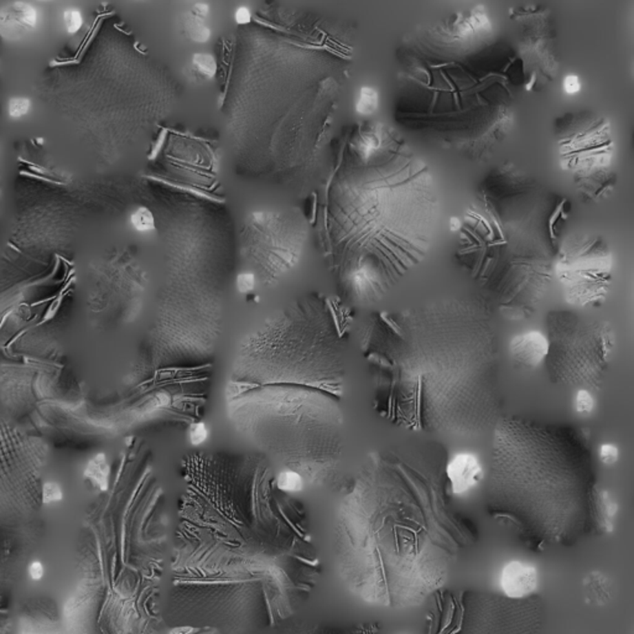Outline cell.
Wrapping results in <instances>:
<instances>
[{"mask_svg": "<svg viewBox=\"0 0 634 634\" xmlns=\"http://www.w3.org/2000/svg\"><path fill=\"white\" fill-rule=\"evenodd\" d=\"M485 500L491 517L536 547L612 531L617 513L587 432L519 415H502L493 427Z\"/></svg>", "mask_w": 634, "mask_h": 634, "instance_id": "cell-5", "label": "cell"}, {"mask_svg": "<svg viewBox=\"0 0 634 634\" xmlns=\"http://www.w3.org/2000/svg\"><path fill=\"white\" fill-rule=\"evenodd\" d=\"M449 458L443 443L409 438L370 452L347 487L336 522L341 569L364 601L419 606L476 542L474 523L451 505Z\"/></svg>", "mask_w": 634, "mask_h": 634, "instance_id": "cell-2", "label": "cell"}, {"mask_svg": "<svg viewBox=\"0 0 634 634\" xmlns=\"http://www.w3.org/2000/svg\"><path fill=\"white\" fill-rule=\"evenodd\" d=\"M29 108H30V102L28 99H12L9 105V113L12 117H21L28 113Z\"/></svg>", "mask_w": 634, "mask_h": 634, "instance_id": "cell-23", "label": "cell"}, {"mask_svg": "<svg viewBox=\"0 0 634 634\" xmlns=\"http://www.w3.org/2000/svg\"><path fill=\"white\" fill-rule=\"evenodd\" d=\"M193 66L198 70V72L207 78H212L217 71L215 59L209 54H196L193 56Z\"/></svg>", "mask_w": 634, "mask_h": 634, "instance_id": "cell-19", "label": "cell"}, {"mask_svg": "<svg viewBox=\"0 0 634 634\" xmlns=\"http://www.w3.org/2000/svg\"><path fill=\"white\" fill-rule=\"evenodd\" d=\"M43 564L40 561H34L29 567V575L32 580L35 581H39V580L43 579Z\"/></svg>", "mask_w": 634, "mask_h": 634, "instance_id": "cell-28", "label": "cell"}, {"mask_svg": "<svg viewBox=\"0 0 634 634\" xmlns=\"http://www.w3.org/2000/svg\"><path fill=\"white\" fill-rule=\"evenodd\" d=\"M570 212L567 198L513 164L482 182L458 229L455 255L507 320H528L548 294Z\"/></svg>", "mask_w": 634, "mask_h": 634, "instance_id": "cell-6", "label": "cell"}, {"mask_svg": "<svg viewBox=\"0 0 634 634\" xmlns=\"http://www.w3.org/2000/svg\"><path fill=\"white\" fill-rule=\"evenodd\" d=\"M584 590L589 602L604 606L612 598L613 586L611 580L602 573H591L584 580Z\"/></svg>", "mask_w": 634, "mask_h": 634, "instance_id": "cell-15", "label": "cell"}, {"mask_svg": "<svg viewBox=\"0 0 634 634\" xmlns=\"http://www.w3.org/2000/svg\"><path fill=\"white\" fill-rule=\"evenodd\" d=\"M373 409L419 434L472 438L502 416L498 339L480 297L443 296L370 315L361 333Z\"/></svg>", "mask_w": 634, "mask_h": 634, "instance_id": "cell-3", "label": "cell"}, {"mask_svg": "<svg viewBox=\"0 0 634 634\" xmlns=\"http://www.w3.org/2000/svg\"><path fill=\"white\" fill-rule=\"evenodd\" d=\"M193 12H195L198 17H200V18H202V17H204V15L209 12V6H206V4H198V6H195Z\"/></svg>", "mask_w": 634, "mask_h": 634, "instance_id": "cell-30", "label": "cell"}, {"mask_svg": "<svg viewBox=\"0 0 634 634\" xmlns=\"http://www.w3.org/2000/svg\"><path fill=\"white\" fill-rule=\"evenodd\" d=\"M482 6L419 24L398 50L395 118L414 134L472 160L492 154L529 91L518 46L491 35Z\"/></svg>", "mask_w": 634, "mask_h": 634, "instance_id": "cell-4", "label": "cell"}, {"mask_svg": "<svg viewBox=\"0 0 634 634\" xmlns=\"http://www.w3.org/2000/svg\"><path fill=\"white\" fill-rule=\"evenodd\" d=\"M538 586L536 567L523 561H511L503 567L500 587L505 598L523 600L534 595Z\"/></svg>", "mask_w": 634, "mask_h": 634, "instance_id": "cell-13", "label": "cell"}, {"mask_svg": "<svg viewBox=\"0 0 634 634\" xmlns=\"http://www.w3.org/2000/svg\"><path fill=\"white\" fill-rule=\"evenodd\" d=\"M554 134L560 167L584 200L609 198L617 182L610 120L595 112H569L556 118Z\"/></svg>", "mask_w": 634, "mask_h": 634, "instance_id": "cell-9", "label": "cell"}, {"mask_svg": "<svg viewBox=\"0 0 634 634\" xmlns=\"http://www.w3.org/2000/svg\"><path fill=\"white\" fill-rule=\"evenodd\" d=\"M235 20L238 24H246L251 21V12L246 8H240L235 12Z\"/></svg>", "mask_w": 634, "mask_h": 634, "instance_id": "cell-29", "label": "cell"}, {"mask_svg": "<svg viewBox=\"0 0 634 634\" xmlns=\"http://www.w3.org/2000/svg\"><path fill=\"white\" fill-rule=\"evenodd\" d=\"M304 483H305V480L302 478V474H297L295 471L284 468V471L282 469L279 474H277V485L279 489H282L283 492L289 493V494L300 492Z\"/></svg>", "mask_w": 634, "mask_h": 634, "instance_id": "cell-16", "label": "cell"}, {"mask_svg": "<svg viewBox=\"0 0 634 634\" xmlns=\"http://www.w3.org/2000/svg\"><path fill=\"white\" fill-rule=\"evenodd\" d=\"M429 634H542L544 604L536 593L523 600L480 590L446 593Z\"/></svg>", "mask_w": 634, "mask_h": 634, "instance_id": "cell-10", "label": "cell"}, {"mask_svg": "<svg viewBox=\"0 0 634 634\" xmlns=\"http://www.w3.org/2000/svg\"><path fill=\"white\" fill-rule=\"evenodd\" d=\"M613 255L601 237L571 235L561 240L554 262V277L564 297L576 308L602 305L612 283Z\"/></svg>", "mask_w": 634, "mask_h": 634, "instance_id": "cell-11", "label": "cell"}, {"mask_svg": "<svg viewBox=\"0 0 634 634\" xmlns=\"http://www.w3.org/2000/svg\"><path fill=\"white\" fill-rule=\"evenodd\" d=\"M65 21L67 25L68 31L76 32L82 25V17L77 10H67L65 14Z\"/></svg>", "mask_w": 634, "mask_h": 634, "instance_id": "cell-26", "label": "cell"}, {"mask_svg": "<svg viewBox=\"0 0 634 634\" xmlns=\"http://www.w3.org/2000/svg\"><path fill=\"white\" fill-rule=\"evenodd\" d=\"M237 285L240 293H249L254 289L255 285V275L253 273H243L238 275Z\"/></svg>", "mask_w": 634, "mask_h": 634, "instance_id": "cell-25", "label": "cell"}, {"mask_svg": "<svg viewBox=\"0 0 634 634\" xmlns=\"http://www.w3.org/2000/svg\"><path fill=\"white\" fill-rule=\"evenodd\" d=\"M131 222L133 226L142 232L151 231L154 228V217L147 209H139L136 211L134 215H131Z\"/></svg>", "mask_w": 634, "mask_h": 634, "instance_id": "cell-20", "label": "cell"}, {"mask_svg": "<svg viewBox=\"0 0 634 634\" xmlns=\"http://www.w3.org/2000/svg\"><path fill=\"white\" fill-rule=\"evenodd\" d=\"M446 480L449 483L450 492L462 494L477 486L483 477V471L480 461L476 456L468 452H462L447 461L446 465Z\"/></svg>", "mask_w": 634, "mask_h": 634, "instance_id": "cell-14", "label": "cell"}, {"mask_svg": "<svg viewBox=\"0 0 634 634\" xmlns=\"http://www.w3.org/2000/svg\"><path fill=\"white\" fill-rule=\"evenodd\" d=\"M548 355V339L540 331H527L514 336L509 342V356L519 367L538 368Z\"/></svg>", "mask_w": 634, "mask_h": 634, "instance_id": "cell-12", "label": "cell"}, {"mask_svg": "<svg viewBox=\"0 0 634 634\" xmlns=\"http://www.w3.org/2000/svg\"><path fill=\"white\" fill-rule=\"evenodd\" d=\"M191 431H190V436H191V441L193 445H200V443H204L207 437V429H206V425L204 424V421H200V423H196V424L192 425Z\"/></svg>", "mask_w": 634, "mask_h": 634, "instance_id": "cell-24", "label": "cell"}, {"mask_svg": "<svg viewBox=\"0 0 634 634\" xmlns=\"http://www.w3.org/2000/svg\"><path fill=\"white\" fill-rule=\"evenodd\" d=\"M222 325L221 299L210 289L173 286L162 295L140 361L147 421L190 427L200 423Z\"/></svg>", "mask_w": 634, "mask_h": 634, "instance_id": "cell-7", "label": "cell"}, {"mask_svg": "<svg viewBox=\"0 0 634 634\" xmlns=\"http://www.w3.org/2000/svg\"><path fill=\"white\" fill-rule=\"evenodd\" d=\"M357 112L362 116H370L377 111L378 108V93L373 88L364 87L359 92L358 97Z\"/></svg>", "mask_w": 634, "mask_h": 634, "instance_id": "cell-17", "label": "cell"}, {"mask_svg": "<svg viewBox=\"0 0 634 634\" xmlns=\"http://www.w3.org/2000/svg\"><path fill=\"white\" fill-rule=\"evenodd\" d=\"M573 405H575V412L581 415V416H589L593 413L596 408V401L593 398L592 392L585 390V389H579L575 393L573 398Z\"/></svg>", "mask_w": 634, "mask_h": 634, "instance_id": "cell-18", "label": "cell"}, {"mask_svg": "<svg viewBox=\"0 0 634 634\" xmlns=\"http://www.w3.org/2000/svg\"><path fill=\"white\" fill-rule=\"evenodd\" d=\"M545 336L544 363L551 383L589 392L604 384L616 347V331L610 322L586 319L571 310H551Z\"/></svg>", "mask_w": 634, "mask_h": 634, "instance_id": "cell-8", "label": "cell"}, {"mask_svg": "<svg viewBox=\"0 0 634 634\" xmlns=\"http://www.w3.org/2000/svg\"><path fill=\"white\" fill-rule=\"evenodd\" d=\"M352 322L351 308L337 297L304 296L252 327L228 370L229 423L255 451L310 485L339 477Z\"/></svg>", "mask_w": 634, "mask_h": 634, "instance_id": "cell-1", "label": "cell"}, {"mask_svg": "<svg viewBox=\"0 0 634 634\" xmlns=\"http://www.w3.org/2000/svg\"><path fill=\"white\" fill-rule=\"evenodd\" d=\"M190 35L195 41L198 43H206L210 37L211 32L209 28H206L202 23L200 21H193L190 26Z\"/></svg>", "mask_w": 634, "mask_h": 634, "instance_id": "cell-22", "label": "cell"}, {"mask_svg": "<svg viewBox=\"0 0 634 634\" xmlns=\"http://www.w3.org/2000/svg\"><path fill=\"white\" fill-rule=\"evenodd\" d=\"M598 456L604 465H615L618 460V449L613 443H604L600 447Z\"/></svg>", "mask_w": 634, "mask_h": 634, "instance_id": "cell-21", "label": "cell"}, {"mask_svg": "<svg viewBox=\"0 0 634 634\" xmlns=\"http://www.w3.org/2000/svg\"><path fill=\"white\" fill-rule=\"evenodd\" d=\"M564 88H565V92L569 93V94H575L580 91L581 88V83H580V80L576 77V76H567L565 81H564Z\"/></svg>", "mask_w": 634, "mask_h": 634, "instance_id": "cell-27", "label": "cell"}]
</instances>
